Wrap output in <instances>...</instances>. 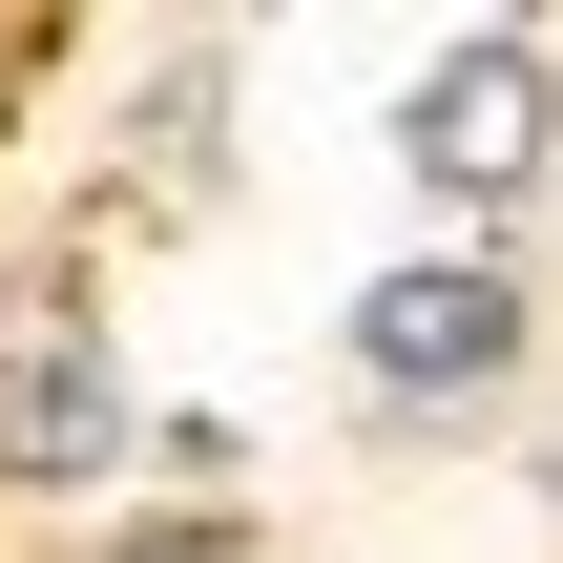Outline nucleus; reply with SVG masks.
<instances>
[{"mask_svg":"<svg viewBox=\"0 0 563 563\" xmlns=\"http://www.w3.org/2000/svg\"><path fill=\"white\" fill-rule=\"evenodd\" d=\"M397 167H418V209H460V230H501L522 188L563 167V63L522 21H481V42H439L418 84H397Z\"/></svg>","mask_w":563,"mask_h":563,"instance_id":"obj_1","label":"nucleus"},{"mask_svg":"<svg viewBox=\"0 0 563 563\" xmlns=\"http://www.w3.org/2000/svg\"><path fill=\"white\" fill-rule=\"evenodd\" d=\"M355 376L376 397H501L522 376V272L501 251H397L355 292Z\"/></svg>","mask_w":563,"mask_h":563,"instance_id":"obj_2","label":"nucleus"},{"mask_svg":"<svg viewBox=\"0 0 563 563\" xmlns=\"http://www.w3.org/2000/svg\"><path fill=\"white\" fill-rule=\"evenodd\" d=\"M104 460H125V355L63 292H21L0 313V481H104Z\"/></svg>","mask_w":563,"mask_h":563,"instance_id":"obj_3","label":"nucleus"},{"mask_svg":"<svg viewBox=\"0 0 563 563\" xmlns=\"http://www.w3.org/2000/svg\"><path fill=\"white\" fill-rule=\"evenodd\" d=\"M125 563H251V543H230V522H146Z\"/></svg>","mask_w":563,"mask_h":563,"instance_id":"obj_4","label":"nucleus"}]
</instances>
